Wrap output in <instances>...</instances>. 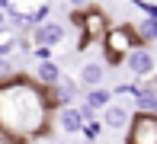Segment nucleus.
Returning <instances> with one entry per match:
<instances>
[{"mask_svg": "<svg viewBox=\"0 0 157 144\" xmlns=\"http://www.w3.org/2000/svg\"><path fill=\"white\" fill-rule=\"evenodd\" d=\"M0 77H3V83L13 80V61L10 58H0Z\"/></svg>", "mask_w": 157, "mask_h": 144, "instance_id": "nucleus-14", "label": "nucleus"}, {"mask_svg": "<svg viewBox=\"0 0 157 144\" xmlns=\"http://www.w3.org/2000/svg\"><path fill=\"white\" fill-rule=\"evenodd\" d=\"M154 3H157V0H154Z\"/></svg>", "mask_w": 157, "mask_h": 144, "instance_id": "nucleus-18", "label": "nucleus"}, {"mask_svg": "<svg viewBox=\"0 0 157 144\" xmlns=\"http://www.w3.org/2000/svg\"><path fill=\"white\" fill-rule=\"evenodd\" d=\"M67 3H71V6H74V10H83V6H87V3H90V0H67Z\"/></svg>", "mask_w": 157, "mask_h": 144, "instance_id": "nucleus-16", "label": "nucleus"}, {"mask_svg": "<svg viewBox=\"0 0 157 144\" xmlns=\"http://www.w3.org/2000/svg\"><path fill=\"white\" fill-rule=\"evenodd\" d=\"M122 64L128 67V74H135L138 80H147L157 70V51H151L147 45H135L132 51L122 58Z\"/></svg>", "mask_w": 157, "mask_h": 144, "instance_id": "nucleus-2", "label": "nucleus"}, {"mask_svg": "<svg viewBox=\"0 0 157 144\" xmlns=\"http://www.w3.org/2000/svg\"><path fill=\"white\" fill-rule=\"evenodd\" d=\"M29 39L35 42V45H48V48H58L64 39H67V29H64V23H58V19H45L42 26H32V35Z\"/></svg>", "mask_w": 157, "mask_h": 144, "instance_id": "nucleus-5", "label": "nucleus"}, {"mask_svg": "<svg viewBox=\"0 0 157 144\" xmlns=\"http://www.w3.org/2000/svg\"><path fill=\"white\" fill-rule=\"evenodd\" d=\"M77 83L80 80H74V77H61L55 86H48V99H52V106H71L74 103V96H77Z\"/></svg>", "mask_w": 157, "mask_h": 144, "instance_id": "nucleus-7", "label": "nucleus"}, {"mask_svg": "<svg viewBox=\"0 0 157 144\" xmlns=\"http://www.w3.org/2000/svg\"><path fill=\"white\" fill-rule=\"evenodd\" d=\"M67 144H77V141H67Z\"/></svg>", "mask_w": 157, "mask_h": 144, "instance_id": "nucleus-17", "label": "nucleus"}, {"mask_svg": "<svg viewBox=\"0 0 157 144\" xmlns=\"http://www.w3.org/2000/svg\"><path fill=\"white\" fill-rule=\"evenodd\" d=\"M48 93L26 80H6L0 90V122H3L6 138H35L42 135L48 119Z\"/></svg>", "mask_w": 157, "mask_h": 144, "instance_id": "nucleus-1", "label": "nucleus"}, {"mask_svg": "<svg viewBox=\"0 0 157 144\" xmlns=\"http://www.w3.org/2000/svg\"><path fill=\"white\" fill-rule=\"evenodd\" d=\"M103 128H106L103 122H87V128H83V135H80V138H87V141H96Z\"/></svg>", "mask_w": 157, "mask_h": 144, "instance_id": "nucleus-13", "label": "nucleus"}, {"mask_svg": "<svg viewBox=\"0 0 157 144\" xmlns=\"http://www.w3.org/2000/svg\"><path fill=\"white\" fill-rule=\"evenodd\" d=\"M99 122H103L106 128H125L128 122H132V119H128V106H122V103H112L109 109L99 115Z\"/></svg>", "mask_w": 157, "mask_h": 144, "instance_id": "nucleus-11", "label": "nucleus"}, {"mask_svg": "<svg viewBox=\"0 0 157 144\" xmlns=\"http://www.w3.org/2000/svg\"><path fill=\"white\" fill-rule=\"evenodd\" d=\"M112 99H116V90H109V86H93V90H87L83 103H90L99 115H103V112L112 106Z\"/></svg>", "mask_w": 157, "mask_h": 144, "instance_id": "nucleus-9", "label": "nucleus"}, {"mask_svg": "<svg viewBox=\"0 0 157 144\" xmlns=\"http://www.w3.org/2000/svg\"><path fill=\"white\" fill-rule=\"evenodd\" d=\"M132 39H138V32L135 29H128V26H116V29H109L106 32V39H103V45H106V51H112V61H119V55H128L132 51Z\"/></svg>", "mask_w": 157, "mask_h": 144, "instance_id": "nucleus-4", "label": "nucleus"}, {"mask_svg": "<svg viewBox=\"0 0 157 144\" xmlns=\"http://www.w3.org/2000/svg\"><path fill=\"white\" fill-rule=\"evenodd\" d=\"M52 51H55V48H48V45H35L32 58H39V61H52Z\"/></svg>", "mask_w": 157, "mask_h": 144, "instance_id": "nucleus-15", "label": "nucleus"}, {"mask_svg": "<svg viewBox=\"0 0 157 144\" xmlns=\"http://www.w3.org/2000/svg\"><path fill=\"white\" fill-rule=\"evenodd\" d=\"M128 144H157V115L138 112L128 128Z\"/></svg>", "mask_w": 157, "mask_h": 144, "instance_id": "nucleus-3", "label": "nucleus"}, {"mask_svg": "<svg viewBox=\"0 0 157 144\" xmlns=\"http://www.w3.org/2000/svg\"><path fill=\"white\" fill-rule=\"evenodd\" d=\"M135 32H138L141 45H151V42H157V16H144L138 26H135Z\"/></svg>", "mask_w": 157, "mask_h": 144, "instance_id": "nucleus-12", "label": "nucleus"}, {"mask_svg": "<svg viewBox=\"0 0 157 144\" xmlns=\"http://www.w3.org/2000/svg\"><path fill=\"white\" fill-rule=\"evenodd\" d=\"M55 122H58V128L64 135H71V138H80L83 135V128H87V119H83V112H80V106H61L58 115H55Z\"/></svg>", "mask_w": 157, "mask_h": 144, "instance_id": "nucleus-6", "label": "nucleus"}, {"mask_svg": "<svg viewBox=\"0 0 157 144\" xmlns=\"http://www.w3.org/2000/svg\"><path fill=\"white\" fill-rule=\"evenodd\" d=\"M103 77H106V67L96 61H87L80 67V74H77V80H80V86H87V90H93V86H103Z\"/></svg>", "mask_w": 157, "mask_h": 144, "instance_id": "nucleus-10", "label": "nucleus"}, {"mask_svg": "<svg viewBox=\"0 0 157 144\" xmlns=\"http://www.w3.org/2000/svg\"><path fill=\"white\" fill-rule=\"evenodd\" d=\"M61 77H64V70H61L58 61H39V64H35V80L45 86V90H48V86H55Z\"/></svg>", "mask_w": 157, "mask_h": 144, "instance_id": "nucleus-8", "label": "nucleus"}]
</instances>
